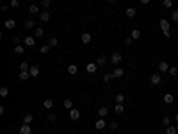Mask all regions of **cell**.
Listing matches in <instances>:
<instances>
[{
    "label": "cell",
    "instance_id": "1",
    "mask_svg": "<svg viewBox=\"0 0 178 134\" xmlns=\"http://www.w3.org/2000/svg\"><path fill=\"white\" fill-rule=\"evenodd\" d=\"M159 25H160L162 32H164V36H167V38H169V34H171V31H169V22H167L166 18H162L160 22H159Z\"/></svg>",
    "mask_w": 178,
    "mask_h": 134
},
{
    "label": "cell",
    "instance_id": "2",
    "mask_svg": "<svg viewBox=\"0 0 178 134\" xmlns=\"http://www.w3.org/2000/svg\"><path fill=\"white\" fill-rule=\"evenodd\" d=\"M121 61H123V56L120 52H112V54H110V63H112V64H120Z\"/></svg>",
    "mask_w": 178,
    "mask_h": 134
},
{
    "label": "cell",
    "instance_id": "3",
    "mask_svg": "<svg viewBox=\"0 0 178 134\" xmlns=\"http://www.w3.org/2000/svg\"><path fill=\"white\" fill-rule=\"evenodd\" d=\"M23 43H25V46H29V48H32V46L36 45V36H27L23 39Z\"/></svg>",
    "mask_w": 178,
    "mask_h": 134
},
{
    "label": "cell",
    "instance_id": "4",
    "mask_svg": "<svg viewBox=\"0 0 178 134\" xmlns=\"http://www.w3.org/2000/svg\"><path fill=\"white\" fill-rule=\"evenodd\" d=\"M157 68H159V72H160V73H166V72H169V68H171V66H169L166 61H160L159 64H157Z\"/></svg>",
    "mask_w": 178,
    "mask_h": 134
},
{
    "label": "cell",
    "instance_id": "5",
    "mask_svg": "<svg viewBox=\"0 0 178 134\" xmlns=\"http://www.w3.org/2000/svg\"><path fill=\"white\" fill-rule=\"evenodd\" d=\"M20 80H22V82H25V80H29L30 79V72L29 70H20Z\"/></svg>",
    "mask_w": 178,
    "mask_h": 134
},
{
    "label": "cell",
    "instance_id": "6",
    "mask_svg": "<svg viewBox=\"0 0 178 134\" xmlns=\"http://www.w3.org/2000/svg\"><path fill=\"white\" fill-rule=\"evenodd\" d=\"M150 80H151V84H160V80H162V77H160V73H151V77H150Z\"/></svg>",
    "mask_w": 178,
    "mask_h": 134
},
{
    "label": "cell",
    "instance_id": "7",
    "mask_svg": "<svg viewBox=\"0 0 178 134\" xmlns=\"http://www.w3.org/2000/svg\"><path fill=\"white\" fill-rule=\"evenodd\" d=\"M50 18H52L50 11H41V13H39V20H41V22H48Z\"/></svg>",
    "mask_w": 178,
    "mask_h": 134
},
{
    "label": "cell",
    "instance_id": "8",
    "mask_svg": "<svg viewBox=\"0 0 178 134\" xmlns=\"http://www.w3.org/2000/svg\"><path fill=\"white\" fill-rule=\"evenodd\" d=\"M95 127H96V131H102V129H105V127H107V123H105L103 118H98L96 123H95Z\"/></svg>",
    "mask_w": 178,
    "mask_h": 134
},
{
    "label": "cell",
    "instance_id": "9",
    "mask_svg": "<svg viewBox=\"0 0 178 134\" xmlns=\"http://www.w3.org/2000/svg\"><path fill=\"white\" fill-rule=\"evenodd\" d=\"M70 118H71V120H78V118H80V111H78L77 107L70 109Z\"/></svg>",
    "mask_w": 178,
    "mask_h": 134
},
{
    "label": "cell",
    "instance_id": "10",
    "mask_svg": "<svg viewBox=\"0 0 178 134\" xmlns=\"http://www.w3.org/2000/svg\"><path fill=\"white\" fill-rule=\"evenodd\" d=\"M137 15V9L135 7H128L127 11H125V16H127V18H134Z\"/></svg>",
    "mask_w": 178,
    "mask_h": 134
},
{
    "label": "cell",
    "instance_id": "11",
    "mask_svg": "<svg viewBox=\"0 0 178 134\" xmlns=\"http://www.w3.org/2000/svg\"><path fill=\"white\" fill-rule=\"evenodd\" d=\"M80 39H82V43H84V45H89V43H91V34H89V32H82Z\"/></svg>",
    "mask_w": 178,
    "mask_h": 134
},
{
    "label": "cell",
    "instance_id": "12",
    "mask_svg": "<svg viewBox=\"0 0 178 134\" xmlns=\"http://www.w3.org/2000/svg\"><path fill=\"white\" fill-rule=\"evenodd\" d=\"M20 134H32V129H30V125L23 123L22 127H20Z\"/></svg>",
    "mask_w": 178,
    "mask_h": 134
},
{
    "label": "cell",
    "instance_id": "13",
    "mask_svg": "<svg viewBox=\"0 0 178 134\" xmlns=\"http://www.w3.org/2000/svg\"><path fill=\"white\" fill-rule=\"evenodd\" d=\"M162 100H164V104H173L175 102V97L171 95V93H166V95L162 97Z\"/></svg>",
    "mask_w": 178,
    "mask_h": 134
},
{
    "label": "cell",
    "instance_id": "14",
    "mask_svg": "<svg viewBox=\"0 0 178 134\" xmlns=\"http://www.w3.org/2000/svg\"><path fill=\"white\" fill-rule=\"evenodd\" d=\"M4 27H5V29H9V31H11V29H14V27H16V22H14L12 18H11V20H5Z\"/></svg>",
    "mask_w": 178,
    "mask_h": 134
},
{
    "label": "cell",
    "instance_id": "15",
    "mask_svg": "<svg viewBox=\"0 0 178 134\" xmlns=\"http://www.w3.org/2000/svg\"><path fill=\"white\" fill-rule=\"evenodd\" d=\"M96 66H98L96 63H89L87 66H85V70H87V73H96V70H98Z\"/></svg>",
    "mask_w": 178,
    "mask_h": 134
},
{
    "label": "cell",
    "instance_id": "16",
    "mask_svg": "<svg viewBox=\"0 0 178 134\" xmlns=\"http://www.w3.org/2000/svg\"><path fill=\"white\" fill-rule=\"evenodd\" d=\"M32 122H34V115H30V113H27V115L23 116V123H27V125H30Z\"/></svg>",
    "mask_w": 178,
    "mask_h": 134
},
{
    "label": "cell",
    "instance_id": "17",
    "mask_svg": "<svg viewBox=\"0 0 178 134\" xmlns=\"http://www.w3.org/2000/svg\"><path fill=\"white\" fill-rule=\"evenodd\" d=\"M23 25H25V29H32V27H34V20H32V18H25Z\"/></svg>",
    "mask_w": 178,
    "mask_h": 134
},
{
    "label": "cell",
    "instance_id": "18",
    "mask_svg": "<svg viewBox=\"0 0 178 134\" xmlns=\"http://www.w3.org/2000/svg\"><path fill=\"white\" fill-rule=\"evenodd\" d=\"M109 115V109H107V107H100V109H98V116H100V118H105V116H107Z\"/></svg>",
    "mask_w": 178,
    "mask_h": 134
},
{
    "label": "cell",
    "instance_id": "19",
    "mask_svg": "<svg viewBox=\"0 0 178 134\" xmlns=\"http://www.w3.org/2000/svg\"><path fill=\"white\" fill-rule=\"evenodd\" d=\"M29 72H30V77H37L39 75V66H30Z\"/></svg>",
    "mask_w": 178,
    "mask_h": 134
},
{
    "label": "cell",
    "instance_id": "20",
    "mask_svg": "<svg viewBox=\"0 0 178 134\" xmlns=\"http://www.w3.org/2000/svg\"><path fill=\"white\" fill-rule=\"evenodd\" d=\"M77 72H78V66L77 64H68V73H70V75H75Z\"/></svg>",
    "mask_w": 178,
    "mask_h": 134
},
{
    "label": "cell",
    "instance_id": "21",
    "mask_svg": "<svg viewBox=\"0 0 178 134\" xmlns=\"http://www.w3.org/2000/svg\"><path fill=\"white\" fill-rule=\"evenodd\" d=\"M43 107H45V109H52V107H54V100H52V98H47V100L43 102Z\"/></svg>",
    "mask_w": 178,
    "mask_h": 134
},
{
    "label": "cell",
    "instance_id": "22",
    "mask_svg": "<svg viewBox=\"0 0 178 134\" xmlns=\"http://www.w3.org/2000/svg\"><path fill=\"white\" fill-rule=\"evenodd\" d=\"M105 63H107V57H105V56H98L96 57V64L98 66H103Z\"/></svg>",
    "mask_w": 178,
    "mask_h": 134
},
{
    "label": "cell",
    "instance_id": "23",
    "mask_svg": "<svg viewBox=\"0 0 178 134\" xmlns=\"http://www.w3.org/2000/svg\"><path fill=\"white\" fill-rule=\"evenodd\" d=\"M29 13H30V15H39V7H37L36 4H32L30 7H29Z\"/></svg>",
    "mask_w": 178,
    "mask_h": 134
},
{
    "label": "cell",
    "instance_id": "24",
    "mask_svg": "<svg viewBox=\"0 0 178 134\" xmlns=\"http://www.w3.org/2000/svg\"><path fill=\"white\" fill-rule=\"evenodd\" d=\"M62 105H64V107H66V109H68V111H70V109H73V102H71L70 98H66L64 102H62Z\"/></svg>",
    "mask_w": 178,
    "mask_h": 134
},
{
    "label": "cell",
    "instance_id": "25",
    "mask_svg": "<svg viewBox=\"0 0 178 134\" xmlns=\"http://www.w3.org/2000/svg\"><path fill=\"white\" fill-rule=\"evenodd\" d=\"M34 36H36V38H43V36H45V31L41 29V27H37V29L34 31Z\"/></svg>",
    "mask_w": 178,
    "mask_h": 134
},
{
    "label": "cell",
    "instance_id": "26",
    "mask_svg": "<svg viewBox=\"0 0 178 134\" xmlns=\"http://www.w3.org/2000/svg\"><path fill=\"white\" fill-rule=\"evenodd\" d=\"M57 43H59V39H57V38H50V39H48V46H50V48L57 46Z\"/></svg>",
    "mask_w": 178,
    "mask_h": 134
},
{
    "label": "cell",
    "instance_id": "27",
    "mask_svg": "<svg viewBox=\"0 0 178 134\" xmlns=\"http://www.w3.org/2000/svg\"><path fill=\"white\" fill-rule=\"evenodd\" d=\"M166 134H176V127L175 125H167L166 127Z\"/></svg>",
    "mask_w": 178,
    "mask_h": 134
},
{
    "label": "cell",
    "instance_id": "28",
    "mask_svg": "<svg viewBox=\"0 0 178 134\" xmlns=\"http://www.w3.org/2000/svg\"><path fill=\"white\" fill-rule=\"evenodd\" d=\"M162 4L166 9H173V0H162Z\"/></svg>",
    "mask_w": 178,
    "mask_h": 134
},
{
    "label": "cell",
    "instance_id": "29",
    "mask_svg": "<svg viewBox=\"0 0 178 134\" xmlns=\"http://www.w3.org/2000/svg\"><path fill=\"white\" fill-rule=\"evenodd\" d=\"M25 52V46H22V45H16L14 46V54H18V56H20V54H23Z\"/></svg>",
    "mask_w": 178,
    "mask_h": 134
},
{
    "label": "cell",
    "instance_id": "30",
    "mask_svg": "<svg viewBox=\"0 0 178 134\" xmlns=\"http://www.w3.org/2000/svg\"><path fill=\"white\" fill-rule=\"evenodd\" d=\"M112 73H114L116 77H123V75H125V70H123V68H116Z\"/></svg>",
    "mask_w": 178,
    "mask_h": 134
},
{
    "label": "cell",
    "instance_id": "31",
    "mask_svg": "<svg viewBox=\"0 0 178 134\" xmlns=\"http://www.w3.org/2000/svg\"><path fill=\"white\" fill-rule=\"evenodd\" d=\"M112 79H116L114 73H105V75H103V80H105V82H109V80H112Z\"/></svg>",
    "mask_w": 178,
    "mask_h": 134
},
{
    "label": "cell",
    "instance_id": "32",
    "mask_svg": "<svg viewBox=\"0 0 178 134\" xmlns=\"http://www.w3.org/2000/svg\"><path fill=\"white\" fill-rule=\"evenodd\" d=\"M132 38H134V39H139V38H141V31H139V29H134V31H132Z\"/></svg>",
    "mask_w": 178,
    "mask_h": 134
},
{
    "label": "cell",
    "instance_id": "33",
    "mask_svg": "<svg viewBox=\"0 0 178 134\" xmlns=\"http://www.w3.org/2000/svg\"><path fill=\"white\" fill-rule=\"evenodd\" d=\"M123 102H125V95L118 93V95H116V104H123Z\"/></svg>",
    "mask_w": 178,
    "mask_h": 134
},
{
    "label": "cell",
    "instance_id": "34",
    "mask_svg": "<svg viewBox=\"0 0 178 134\" xmlns=\"http://www.w3.org/2000/svg\"><path fill=\"white\" fill-rule=\"evenodd\" d=\"M9 95V90L5 88V86H2V88H0V97H7Z\"/></svg>",
    "mask_w": 178,
    "mask_h": 134
},
{
    "label": "cell",
    "instance_id": "35",
    "mask_svg": "<svg viewBox=\"0 0 178 134\" xmlns=\"http://www.w3.org/2000/svg\"><path fill=\"white\" fill-rule=\"evenodd\" d=\"M52 5V0H41V7H45V9H48Z\"/></svg>",
    "mask_w": 178,
    "mask_h": 134
},
{
    "label": "cell",
    "instance_id": "36",
    "mask_svg": "<svg viewBox=\"0 0 178 134\" xmlns=\"http://www.w3.org/2000/svg\"><path fill=\"white\" fill-rule=\"evenodd\" d=\"M114 111H116V113H123V111H125V105H123V104H116Z\"/></svg>",
    "mask_w": 178,
    "mask_h": 134
},
{
    "label": "cell",
    "instance_id": "37",
    "mask_svg": "<svg viewBox=\"0 0 178 134\" xmlns=\"http://www.w3.org/2000/svg\"><path fill=\"white\" fill-rule=\"evenodd\" d=\"M162 123H164V125H166V127H167V125H171V118H169V116L166 115V116H164V118H162Z\"/></svg>",
    "mask_w": 178,
    "mask_h": 134
},
{
    "label": "cell",
    "instance_id": "38",
    "mask_svg": "<svg viewBox=\"0 0 178 134\" xmlns=\"http://www.w3.org/2000/svg\"><path fill=\"white\" fill-rule=\"evenodd\" d=\"M171 20L178 23V11H173V13H171Z\"/></svg>",
    "mask_w": 178,
    "mask_h": 134
},
{
    "label": "cell",
    "instance_id": "39",
    "mask_svg": "<svg viewBox=\"0 0 178 134\" xmlns=\"http://www.w3.org/2000/svg\"><path fill=\"white\" fill-rule=\"evenodd\" d=\"M29 68H30V66H29V63H27V61H23L22 64H20V70H29Z\"/></svg>",
    "mask_w": 178,
    "mask_h": 134
},
{
    "label": "cell",
    "instance_id": "40",
    "mask_svg": "<svg viewBox=\"0 0 178 134\" xmlns=\"http://www.w3.org/2000/svg\"><path fill=\"white\" fill-rule=\"evenodd\" d=\"M11 7H20V0H11Z\"/></svg>",
    "mask_w": 178,
    "mask_h": 134
},
{
    "label": "cell",
    "instance_id": "41",
    "mask_svg": "<svg viewBox=\"0 0 178 134\" xmlns=\"http://www.w3.org/2000/svg\"><path fill=\"white\" fill-rule=\"evenodd\" d=\"M132 43H134V38H132V36H130V38H125V45H128V46H130Z\"/></svg>",
    "mask_w": 178,
    "mask_h": 134
},
{
    "label": "cell",
    "instance_id": "42",
    "mask_svg": "<svg viewBox=\"0 0 178 134\" xmlns=\"http://www.w3.org/2000/svg\"><path fill=\"white\" fill-rule=\"evenodd\" d=\"M48 120H50V122H55V120H57V115H55V113H50V115H48Z\"/></svg>",
    "mask_w": 178,
    "mask_h": 134
},
{
    "label": "cell",
    "instance_id": "43",
    "mask_svg": "<svg viewBox=\"0 0 178 134\" xmlns=\"http://www.w3.org/2000/svg\"><path fill=\"white\" fill-rule=\"evenodd\" d=\"M39 50H41V54H47V52L50 50V46H48V45H45V46H41Z\"/></svg>",
    "mask_w": 178,
    "mask_h": 134
},
{
    "label": "cell",
    "instance_id": "44",
    "mask_svg": "<svg viewBox=\"0 0 178 134\" xmlns=\"http://www.w3.org/2000/svg\"><path fill=\"white\" fill-rule=\"evenodd\" d=\"M169 73L171 75H178V68H169Z\"/></svg>",
    "mask_w": 178,
    "mask_h": 134
},
{
    "label": "cell",
    "instance_id": "45",
    "mask_svg": "<svg viewBox=\"0 0 178 134\" xmlns=\"http://www.w3.org/2000/svg\"><path fill=\"white\" fill-rule=\"evenodd\" d=\"M109 127L114 131V129H118V123H116V122H110V125H109Z\"/></svg>",
    "mask_w": 178,
    "mask_h": 134
},
{
    "label": "cell",
    "instance_id": "46",
    "mask_svg": "<svg viewBox=\"0 0 178 134\" xmlns=\"http://www.w3.org/2000/svg\"><path fill=\"white\" fill-rule=\"evenodd\" d=\"M150 2H151V0H141V4H143V5H148Z\"/></svg>",
    "mask_w": 178,
    "mask_h": 134
},
{
    "label": "cell",
    "instance_id": "47",
    "mask_svg": "<svg viewBox=\"0 0 178 134\" xmlns=\"http://www.w3.org/2000/svg\"><path fill=\"white\" fill-rule=\"evenodd\" d=\"M107 2H110V4H114V2H118V0H107Z\"/></svg>",
    "mask_w": 178,
    "mask_h": 134
},
{
    "label": "cell",
    "instance_id": "48",
    "mask_svg": "<svg viewBox=\"0 0 178 134\" xmlns=\"http://www.w3.org/2000/svg\"><path fill=\"white\" fill-rule=\"evenodd\" d=\"M175 120H176V123H178V113H176V116H175Z\"/></svg>",
    "mask_w": 178,
    "mask_h": 134
}]
</instances>
